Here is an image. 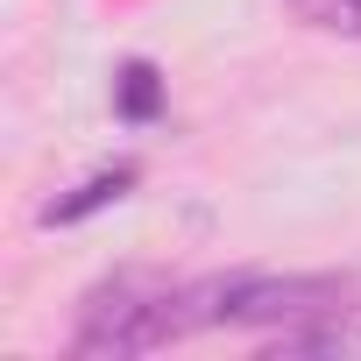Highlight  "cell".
<instances>
[{"label": "cell", "instance_id": "3957f363", "mask_svg": "<svg viewBox=\"0 0 361 361\" xmlns=\"http://www.w3.org/2000/svg\"><path fill=\"white\" fill-rule=\"evenodd\" d=\"M135 185H142V163H99V170H85L78 185H64V192H50L43 206H36V227L43 234H57V227H85V220H99V213H114L121 199H135Z\"/></svg>", "mask_w": 361, "mask_h": 361}, {"label": "cell", "instance_id": "7a4b0ae2", "mask_svg": "<svg viewBox=\"0 0 361 361\" xmlns=\"http://www.w3.org/2000/svg\"><path fill=\"white\" fill-rule=\"evenodd\" d=\"M206 298V326H255V333H283L305 319H333V312H361V276L354 269H227V276H199Z\"/></svg>", "mask_w": 361, "mask_h": 361}, {"label": "cell", "instance_id": "52a82bcc", "mask_svg": "<svg viewBox=\"0 0 361 361\" xmlns=\"http://www.w3.org/2000/svg\"><path fill=\"white\" fill-rule=\"evenodd\" d=\"M298 8H312V0H298Z\"/></svg>", "mask_w": 361, "mask_h": 361}, {"label": "cell", "instance_id": "277c9868", "mask_svg": "<svg viewBox=\"0 0 361 361\" xmlns=\"http://www.w3.org/2000/svg\"><path fill=\"white\" fill-rule=\"evenodd\" d=\"M163 99H170V85H163V71L149 57H121L114 64V121L149 128V121H163Z\"/></svg>", "mask_w": 361, "mask_h": 361}, {"label": "cell", "instance_id": "5b68a950", "mask_svg": "<svg viewBox=\"0 0 361 361\" xmlns=\"http://www.w3.org/2000/svg\"><path fill=\"white\" fill-rule=\"evenodd\" d=\"M269 354H361V312L283 326V333H269Z\"/></svg>", "mask_w": 361, "mask_h": 361}, {"label": "cell", "instance_id": "6da1fadb", "mask_svg": "<svg viewBox=\"0 0 361 361\" xmlns=\"http://www.w3.org/2000/svg\"><path fill=\"white\" fill-rule=\"evenodd\" d=\"M199 326H206L199 283H170V276H149V269H114L106 283H92L78 298L71 354H85V361H128V354H156L170 340H185Z\"/></svg>", "mask_w": 361, "mask_h": 361}, {"label": "cell", "instance_id": "8992f818", "mask_svg": "<svg viewBox=\"0 0 361 361\" xmlns=\"http://www.w3.org/2000/svg\"><path fill=\"white\" fill-rule=\"evenodd\" d=\"M319 29H333V36H361V0H326V8H319Z\"/></svg>", "mask_w": 361, "mask_h": 361}]
</instances>
